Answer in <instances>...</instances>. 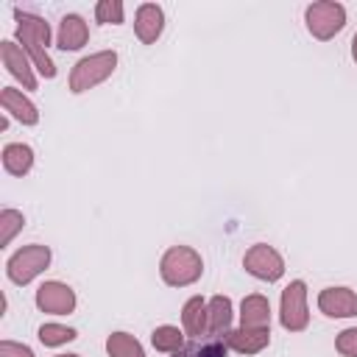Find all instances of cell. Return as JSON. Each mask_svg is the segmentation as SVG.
I'll list each match as a JSON object with an SVG mask.
<instances>
[{
	"label": "cell",
	"mask_w": 357,
	"mask_h": 357,
	"mask_svg": "<svg viewBox=\"0 0 357 357\" xmlns=\"http://www.w3.org/2000/svg\"><path fill=\"white\" fill-rule=\"evenodd\" d=\"M14 42L28 53V59L33 61L36 73L42 78H56V64L47 53V45L53 39L50 33V25L45 17L39 14H31V11H22V8H14Z\"/></svg>",
	"instance_id": "cell-1"
},
{
	"label": "cell",
	"mask_w": 357,
	"mask_h": 357,
	"mask_svg": "<svg viewBox=\"0 0 357 357\" xmlns=\"http://www.w3.org/2000/svg\"><path fill=\"white\" fill-rule=\"evenodd\" d=\"M159 276L167 287H190L204 276V259L192 245H170L159 259Z\"/></svg>",
	"instance_id": "cell-2"
},
{
	"label": "cell",
	"mask_w": 357,
	"mask_h": 357,
	"mask_svg": "<svg viewBox=\"0 0 357 357\" xmlns=\"http://www.w3.org/2000/svg\"><path fill=\"white\" fill-rule=\"evenodd\" d=\"M117 70V53L114 50H98V53H89L84 59H78L70 70V92L73 95H81L98 84H103L112 73Z\"/></svg>",
	"instance_id": "cell-3"
},
{
	"label": "cell",
	"mask_w": 357,
	"mask_h": 357,
	"mask_svg": "<svg viewBox=\"0 0 357 357\" xmlns=\"http://www.w3.org/2000/svg\"><path fill=\"white\" fill-rule=\"evenodd\" d=\"M50 257H53V254H50V248H47V245H42V243L22 245V248H17V251L8 257V262H6V276H8L14 284L25 287V284H31L39 273H45V271H47Z\"/></svg>",
	"instance_id": "cell-4"
},
{
	"label": "cell",
	"mask_w": 357,
	"mask_h": 357,
	"mask_svg": "<svg viewBox=\"0 0 357 357\" xmlns=\"http://www.w3.org/2000/svg\"><path fill=\"white\" fill-rule=\"evenodd\" d=\"M304 25L318 42H329L346 28V6L335 0H315L304 8Z\"/></svg>",
	"instance_id": "cell-5"
},
{
	"label": "cell",
	"mask_w": 357,
	"mask_h": 357,
	"mask_svg": "<svg viewBox=\"0 0 357 357\" xmlns=\"http://www.w3.org/2000/svg\"><path fill=\"white\" fill-rule=\"evenodd\" d=\"M279 324L287 332H304L310 326V307H307V282L293 279L279 298Z\"/></svg>",
	"instance_id": "cell-6"
},
{
	"label": "cell",
	"mask_w": 357,
	"mask_h": 357,
	"mask_svg": "<svg viewBox=\"0 0 357 357\" xmlns=\"http://www.w3.org/2000/svg\"><path fill=\"white\" fill-rule=\"evenodd\" d=\"M243 268L254 279L271 284V282H279L284 276V257L273 245H268V243H254L243 254Z\"/></svg>",
	"instance_id": "cell-7"
},
{
	"label": "cell",
	"mask_w": 357,
	"mask_h": 357,
	"mask_svg": "<svg viewBox=\"0 0 357 357\" xmlns=\"http://www.w3.org/2000/svg\"><path fill=\"white\" fill-rule=\"evenodd\" d=\"M36 307L47 315H70L75 312V290L67 284V282H59V279H47L36 287V296H33Z\"/></svg>",
	"instance_id": "cell-8"
},
{
	"label": "cell",
	"mask_w": 357,
	"mask_h": 357,
	"mask_svg": "<svg viewBox=\"0 0 357 357\" xmlns=\"http://www.w3.org/2000/svg\"><path fill=\"white\" fill-rule=\"evenodd\" d=\"M0 61H3L6 73L22 84V89H36V86H39V78H36V73H33V70H36L33 61L28 59V53H25L14 39H3V42H0Z\"/></svg>",
	"instance_id": "cell-9"
},
{
	"label": "cell",
	"mask_w": 357,
	"mask_h": 357,
	"mask_svg": "<svg viewBox=\"0 0 357 357\" xmlns=\"http://www.w3.org/2000/svg\"><path fill=\"white\" fill-rule=\"evenodd\" d=\"M318 310L326 318H357V293L343 284L324 287L318 293Z\"/></svg>",
	"instance_id": "cell-10"
},
{
	"label": "cell",
	"mask_w": 357,
	"mask_h": 357,
	"mask_svg": "<svg viewBox=\"0 0 357 357\" xmlns=\"http://www.w3.org/2000/svg\"><path fill=\"white\" fill-rule=\"evenodd\" d=\"M223 343H226L229 351H237V354H259L262 349L271 346V326L268 329L237 326V329L223 335Z\"/></svg>",
	"instance_id": "cell-11"
},
{
	"label": "cell",
	"mask_w": 357,
	"mask_h": 357,
	"mask_svg": "<svg viewBox=\"0 0 357 357\" xmlns=\"http://www.w3.org/2000/svg\"><path fill=\"white\" fill-rule=\"evenodd\" d=\"M0 106H3V114L14 117L22 126H36L39 123L36 103L28 95H22V89H17V86H3L0 89Z\"/></svg>",
	"instance_id": "cell-12"
},
{
	"label": "cell",
	"mask_w": 357,
	"mask_h": 357,
	"mask_svg": "<svg viewBox=\"0 0 357 357\" xmlns=\"http://www.w3.org/2000/svg\"><path fill=\"white\" fill-rule=\"evenodd\" d=\"M165 31V11L156 3H142L134 11V33L142 45H153Z\"/></svg>",
	"instance_id": "cell-13"
},
{
	"label": "cell",
	"mask_w": 357,
	"mask_h": 357,
	"mask_svg": "<svg viewBox=\"0 0 357 357\" xmlns=\"http://www.w3.org/2000/svg\"><path fill=\"white\" fill-rule=\"evenodd\" d=\"M89 42V25L81 14H64L59 20L56 31V47L59 50H81Z\"/></svg>",
	"instance_id": "cell-14"
},
{
	"label": "cell",
	"mask_w": 357,
	"mask_h": 357,
	"mask_svg": "<svg viewBox=\"0 0 357 357\" xmlns=\"http://www.w3.org/2000/svg\"><path fill=\"white\" fill-rule=\"evenodd\" d=\"M181 329L190 337H204L209 335V310H206V298L204 296H190L181 307Z\"/></svg>",
	"instance_id": "cell-15"
},
{
	"label": "cell",
	"mask_w": 357,
	"mask_h": 357,
	"mask_svg": "<svg viewBox=\"0 0 357 357\" xmlns=\"http://www.w3.org/2000/svg\"><path fill=\"white\" fill-rule=\"evenodd\" d=\"M240 326H257V329H268L271 326V301L262 293H248L240 301Z\"/></svg>",
	"instance_id": "cell-16"
},
{
	"label": "cell",
	"mask_w": 357,
	"mask_h": 357,
	"mask_svg": "<svg viewBox=\"0 0 357 357\" xmlns=\"http://www.w3.org/2000/svg\"><path fill=\"white\" fill-rule=\"evenodd\" d=\"M209 310V335L215 340H223L226 332H231V321H234V304L229 296H212L206 301Z\"/></svg>",
	"instance_id": "cell-17"
},
{
	"label": "cell",
	"mask_w": 357,
	"mask_h": 357,
	"mask_svg": "<svg viewBox=\"0 0 357 357\" xmlns=\"http://www.w3.org/2000/svg\"><path fill=\"white\" fill-rule=\"evenodd\" d=\"M3 170L11 173V176H28L31 167H33V148L25 145V142H8L3 145Z\"/></svg>",
	"instance_id": "cell-18"
},
{
	"label": "cell",
	"mask_w": 357,
	"mask_h": 357,
	"mask_svg": "<svg viewBox=\"0 0 357 357\" xmlns=\"http://www.w3.org/2000/svg\"><path fill=\"white\" fill-rule=\"evenodd\" d=\"M151 346L162 354H176L187 346V335L181 326H173V324H162L151 332Z\"/></svg>",
	"instance_id": "cell-19"
},
{
	"label": "cell",
	"mask_w": 357,
	"mask_h": 357,
	"mask_svg": "<svg viewBox=\"0 0 357 357\" xmlns=\"http://www.w3.org/2000/svg\"><path fill=\"white\" fill-rule=\"evenodd\" d=\"M106 354L109 357H145L142 343L128 332H112L106 337Z\"/></svg>",
	"instance_id": "cell-20"
},
{
	"label": "cell",
	"mask_w": 357,
	"mask_h": 357,
	"mask_svg": "<svg viewBox=\"0 0 357 357\" xmlns=\"http://www.w3.org/2000/svg\"><path fill=\"white\" fill-rule=\"evenodd\" d=\"M36 337H39V343H42V346L56 349V346L73 343V340L78 337V332H75L73 326H64V324H53V321H47V324H42V326L36 329Z\"/></svg>",
	"instance_id": "cell-21"
},
{
	"label": "cell",
	"mask_w": 357,
	"mask_h": 357,
	"mask_svg": "<svg viewBox=\"0 0 357 357\" xmlns=\"http://www.w3.org/2000/svg\"><path fill=\"white\" fill-rule=\"evenodd\" d=\"M22 226H25V215L20 209H11V206L0 209V248L11 245V240L22 231Z\"/></svg>",
	"instance_id": "cell-22"
},
{
	"label": "cell",
	"mask_w": 357,
	"mask_h": 357,
	"mask_svg": "<svg viewBox=\"0 0 357 357\" xmlns=\"http://www.w3.org/2000/svg\"><path fill=\"white\" fill-rule=\"evenodd\" d=\"M95 20L100 25H123V20H126L123 0H98L95 3Z\"/></svg>",
	"instance_id": "cell-23"
},
{
	"label": "cell",
	"mask_w": 357,
	"mask_h": 357,
	"mask_svg": "<svg viewBox=\"0 0 357 357\" xmlns=\"http://www.w3.org/2000/svg\"><path fill=\"white\" fill-rule=\"evenodd\" d=\"M173 357H226V343L212 340V343H201V346H184Z\"/></svg>",
	"instance_id": "cell-24"
},
{
	"label": "cell",
	"mask_w": 357,
	"mask_h": 357,
	"mask_svg": "<svg viewBox=\"0 0 357 357\" xmlns=\"http://www.w3.org/2000/svg\"><path fill=\"white\" fill-rule=\"evenodd\" d=\"M335 349H337V354H343V357H357V326H349V329L337 332Z\"/></svg>",
	"instance_id": "cell-25"
},
{
	"label": "cell",
	"mask_w": 357,
	"mask_h": 357,
	"mask_svg": "<svg viewBox=\"0 0 357 357\" xmlns=\"http://www.w3.org/2000/svg\"><path fill=\"white\" fill-rule=\"evenodd\" d=\"M0 357H36L31 346L17 340H0Z\"/></svg>",
	"instance_id": "cell-26"
},
{
	"label": "cell",
	"mask_w": 357,
	"mask_h": 357,
	"mask_svg": "<svg viewBox=\"0 0 357 357\" xmlns=\"http://www.w3.org/2000/svg\"><path fill=\"white\" fill-rule=\"evenodd\" d=\"M351 59H354V64H357V33L351 36Z\"/></svg>",
	"instance_id": "cell-27"
},
{
	"label": "cell",
	"mask_w": 357,
	"mask_h": 357,
	"mask_svg": "<svg viewBox=\"0 0 357 357\" xmlns=\"http://www.w3.org/2000/svg\"><path fill=\"white\" fill-rule=\"evenodd\" d=\"M53 357H81V354H53Z\"/></svg>",
	"instance_id": "cell-28"
}]
</instances>
